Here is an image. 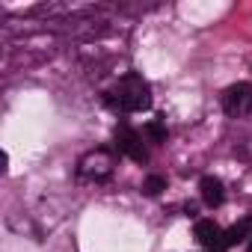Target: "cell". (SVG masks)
<instances>
[{
    "instance_id": "obj_5",
    "label": "cell",
    "mask_w": 252,
    "mask_h": 252,
    "mask_svg": "<svg viewBox=\"0 0 252 252\" xmlns=\"http://www.w3.org/2000/svg\"><path fill=\"white\" fill-rule=\"evenodd\" d=\"M196 240L208 249H222V228L214 220H199L196 222Z\"/></svg>"
},
{
    "instance_id": "obj_8",
    "label": "cell",
    "mask_w": 252,
    "mask_h": 252,
    "mask_svg": "<svg viewBox=\"0 0 252 252\" xmlns=\"http://www.w3.org/2000/svg\"><path fill=\"white\" fill-rule=\"evenodd\" d=\"M146 137H149L152 143H166V137H169V134H166V125H163L160 119H152V122L146 125Z\"/></svg>"
},
{
    "instance_id": "obj_10",
    "label": "cell",
    "mask_w": 252,
    "mask_h": 252,
    "mask_svg": "<svg viewBox=\"0 0 252 252\" xmlns=\"http://www.w3.org/2000/svg\"><path fill=\"white\" fill-rule=\"evenodd\" d=\"M246 252H252V243H249V249H246Z\"/></svg>"
},
{
    "instance_id": "obj_3",
    "label": "cell",
    "mask_w": 252,
    "mask_h": 252,
    "mask_svg": "<svg viewBox=\"0 0 252 252\" xmlns=\"http://www.w3.org/2000/svg\"><path fill=\"white\" fill-rule=\"evenodd\" d=\"M222 107L228 116H246L252 110V83H234L222 95Z\"/></svg>"
},
{
    "instance_id": "obj_1",
    "label": "cell",
    "mask_w": 252,
    "mask_h": 252,
    "mask_svg": "<svg viewBox=\"0 0 252 252\" xmlns=\"http://www.w3.org/2000/svg\"><path fill=\"white\" fill-rule=\"evenodd\" d=\"M116 107L128 110V113H137V110H149L152 107V89L149 83L140 77V74H128L122 77L119 86H116Z\"/></svg>"
},
{
    "instance_id": "obj_6",
    "label": "cell",
    "mask_w": 252,
    "mask_h": 252,
    "mask_svg": "<svg viewBox=\"0 0 252 252\" xmlns=\"http://www.w3.org/2000/svg\"><path fill=\"white\" fill-rule=\"evenodd\" d=\"M199 193H202V202H205L208 208H220V205H222V199H225L222 181H220V178H214V175H205V178L199 181Z\"/></svg>"
},
{
    "instance_id": "obj_2",
    "label": "cell",
    "mask_w": 252,
    "mask_h": 252,
    "mask_svg": "<svg viewBox=\"0 0 252 252\" xmlns=\"http://www.w3.org/2000/svg\"><path fill=\"white\" fill-rule=\"evenodd\" d=\"M116 149L125 155V158H131L134 163H146L149 160V152L140 140L137 131H131L128 125H122V128H116Z\"/></svg>"
},
{
    "instance_id": "obj_9",
    "label": "cell",
    "mask_w": 252,
    "mask_h": 252,
    "mask_svg": "<svg viewBox=\"0 0 252 252\" xmlns=\"http://www.w3.org/2000/svg\"><path fill=\"white\" fill-rule=\"evenodd\" d=\"M143 190H146L149 196H160V193L166 190V178H163V175H149L146 184H143Z\"/></svg>"
},
{
    "instance_id": "obj_7",
    "label": "cell",
    "mask_w": 252,
    "mask_h": 252,
    "mask_svg": "<svg viewBox=\"0 0 252 252\" xmlns=\"http://www.w3.org/2000/svg\"><path fill=\"white\" fill-rule=\"evenodd\" d=\"M252 231V217H246V220H240V222H234L228 231H222V249H228V246H237L240 240H246V234Z\"/></svg>"
},
{
    "instance_id": "obj_4",
    "label": "cell",
    "mask_w": 252,
    "mask_h": 252,
    "mask_svg": "<svg viewBox=\"0 0 252 252\" xmlns=\"http://www.w3.org/2000/svg\"><path fill=\"white\" fill-rule=\"evenodd\" d=\"M110 172H113V158H110V152H104V149H98V152H92V155H86V158L80 160V175H83V178L104 181V178H110Z\"/></svg>"
}]
</instances>
